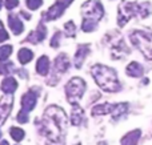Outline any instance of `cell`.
I'll list each match as a JSON object with an SVG mask.
<instances>
[{
    "label": "cell",
    "mask_w": 152,
    "mask_h": 145,
    "mask_svg": "<svg viewBox=\"0 0 152 145\" xmlns=\"http://www.w3.org/2000/svg\"><path fill=\"white\" fill-rule=\"evenodd\" d=\"M37 93L39 91H29L28 93L23 96V100H21V105H23V112H27L28 113L29 111L35 108L36 105V100H37Z\"/></svg>",
    "instance_id": "obj_5"
},
{
    "label": "cell",
    "mask_w": 152,
    "mask_h": 145,
    "mask_svg": "<svg viewBox=\"0 0 152 145\" xmlns=\"http://www.w3.org/2000/svg\"><path fill=\"white\" fill-rule=\"evenodd\" d=\"M91 75L95 77L97 85L105 92H118L121 89V84L118 80L116 72L112 68L96 64L91 68Z\"/></svg>",
    "instance_id": "obj_2"
},
{
    "label": "cell",
    "mask_w": 152,
    "mask_h": 145,
    "mask_svg": "<svg viewBox=\"0 0 152 145\" xmlns=\"http://www.w3.org/2000/svg\"><path fill=\"white\" fill-rule=\"evenodd\" d=\"M36 71H37V73L42 75V76L48 73V71H50V60H48L47 56H43V57H40L39 60H37Z\"/></svg>",
    "instance_id": "obj_7"
},
{
    "label": "cell",
    "mask_w": 152,
    "mask_h": 145,
    "mask_svg": "<svg viewBox=\"0 0 152 145\" xmlns=\"http://www.w3.org/2000/svg\"><path fill=\"white\" fill-rule=\"evenodd\" d=\"M55 68H56V72H59V73H64L69 68V60L67 59L66 55H61L60 57L56 59Z\"/></svg>",
    "instance_id": "obj_8"
},
{
    "label": "cell",
    "mask_w": 152,
    "mask_h": 145,
    "mask_svg": "<svg viewBox=\"0 0 152 145\" xmlns=\"http://www.w3.org/2000/svg\"><path fill=\"white\" fill-rule=\"evenodd\" d=\"M11 136L15 141H20L24 137V130L19 129V128H11Z\"/></svg>",
    "instance_id": "obj_16"
},
{
    "label": "cell",
    "mask_w": 152,
    "mask_h": 145,
    "mask_svg": "<svg viewBox=\"0 0 152 145\" xmlns=\"http://www.w3.org/2000/svg\"><path fill=\"white\" fill-rule=\"evenodd\" d=\"M126 72H127V75L131 77H140L143 75V67L140 65L139 63L134 61V63H131L128 67H127Z\"/></svg>",
    "instance_id": "obj_9"
},
{
    "label": "cell",
    "mask_w": 152,
    "mask_h": 145,
    "mask_svg": "<svg viewBox=\"0 0 152 145\" xmlns=\"http://www.w3.org/2000/svg\"><path fill=\"white\" fill-rule=\"evenodd\" d=\"M32 56H34V53H32L31 51L27 49V48H23V49H20V52H19V60H20L21 64H27L28 61L32 60Z\"/></svg>",
    "instance_id": "obj_15"
},
{
    "label": "cell",
    "mask_w": 152,
    "mask_h": 145,
    "mask_svg": "<svg viewBox=\"0 0 152 145\" xmlns=\"http://www.w3.org/2000/svg\"><path fill=\"white\" fill-rule=\"evenodd\" d=\"M140 136H142V132L139 129L132 130V132H129L128 135H126L121 138V145H137Z\"/></svg>",
    "instance_id": "obj_6"
},
{
    "label": "cell",
    "mask_w": 152,
    "mask_h": 145,
    "mask_svg": "<svg viewBox=\"0 0 152 145\" xmlns=\"http://www.w3.org/2000/svg\"><path fill=\"white\" fill-rule=\"evenodd\" d=\"M12 52V47L11 45H4V47H0V60H5L8 56Z\"/></svg>",
    "instance_id": "obj_17"
},
{
    "label": "cell",
    "mask_w": 152,
    "mask_h": 145,
    "mask_svg": "<svg viewBox=\"0 0 152 145\" xmlns=\"http://www.w3.org/2000/svg\"><path fill=\"white\" fill-rule=\"evenodd\" d=\"M0 136H1V133H0Z\"/></svg>",
    "instance_id": "obj_23"
},
{
    "label": "cell",
    "mask_w": 152,
    "mask_h": 145,
    "mask_svg": "<svg viewBox=\"0 0 152 145\" xmlns=\"http://www.w3.org/2000/svg\"><path fill=\"white\" fill-rule=\"evenodd\" d=\"M11 105H12V100L11 101H1V103H0V123L4 121V119L8 116Z\"/></svg>",
    "instance_id": "obj_13"
},
{
    "label": "cell",
    "mask_w": 152,
    "mask_h": 145,
    "mask_svg": "<svg viewBox=\"0 0 152 145\" xmlns=\"http://www.w3.org/2000/svg\"><path fill=\"white\" fill-rule=\"evenodd\" d=\"M18 3H19V0H7L5 1V4H7V8H13V7H16L18 5Z\"/></svg>",
    "instance_id": "obj_19"
},
{
    "label": "cell",
    "mask_w": 152,
    "mask_h": 145,
    "mask_svg": "<svg viewBox=\"0 0 152 145\" xmlns=\"http://www.w3.org/2000/svg\"><path fill=\"white\" fill-rule=\"evenodd\" d=\"M72 105H74V109L71 113V121L74 125H79L84 119V112L81 108H79L77 104H72Z\"/></svg>",
    "instance_id": "obj_10"
},
{
    "label": "cell",
    "mask_w": 152,
    "mask_h": 145,
    "mask_svg": "<svg viewBox=\"0 0 152 145\" xmlns=\"http://www.w3.org/2000/svg\"><path fill=\"white\" fill-rule=\"evenodd\" d=\"M0 145H8V143H7V141H3V143L0 144Z\"/></svg>",
    "instance_id": "obj_21"
},
{
    "label": "cell",
    "mask_w": 152,
    "mask_h": 145,
    "mask_svg": "<svg viewBox=\"0 0 152 145\" xmlns=\"http://www.w3.org/2000/svg\"><path fill=\"white\" fill-rule=\"evenodd\" d=\"M88 52H89L88 48H83V47L79 48L77 53H76V56H75V67H76V68H80V67H81L84 59H86L84 56H86Z\"/></svg>",
    "instance_id": "obj_14"
},
{
    "label": "cell",
    "mask_w": 152,
    "mask_h": 145,
    "mask_svg": "<svg viewBox=\"0 0 152 145\" xmlns=\"http://www.w3.org/2000/svg\"><path fill=\"white\" fill-rule=\"evenodd\" d=\"M1 88H3V91H4V92L11 93V92H13V91L18 88V83H16L15 79H12V77H8V79H5L4 81H3Z\"/></svg>",
    "instance_id": "obj_12"
},
{
    "label": "cell",
    "mask_w": 152,
    "mask_h": 145,
    "mask_svg": "<svg viewBox=\"0 0 152 145\" xmlns=\"http://www.w3.org/2000/svg\"><path fill=\"white\" fill-rule=\"evenodd\" d=\"M8 21H10V27L15 35H19L23 31V24H21V21L19 20L15 15H11L10 17H8Z\"/></svg>",
    "instance_id": "obj_11"
},
{
    "label": "cell",
    "mask_w": 152,
    "mask_h": 145,
    "mask_svg": "<svg viewBox=\"0 0 152 145\" xmlns=\"http://www.w3.org/2000/svg\"><path fill=\"white\" fill-rule=\"evenodd\" d=\"M86 81L80 77H74L71 79L66 85V93H67V99L68 103L76 104L77 100L83 96L84 91H86Z\"/></svg>",
    "instance_id": "obj_3"
},
{
    "label": "cell",
    "mask_w": 152,
    "mask_h": 145,
    "mask_svg": "<svg viewBox=\"0 0 152 145\" xmlns=\"http://www.w3.org/2000/svg\"><path fill=\"white\" fill-rule=\"evenodd\" d=\"M68 117L61 108L52 105L45 111L44 121H43V132L53 143H63L66 136Z\"/></svg>",
    "instance_id": "obj_1"
},
{
    "label": "cell",
    "mask_w": 152,
    "mask_h": 145,
    "mask_svg": "<svg viewBox=\"0 0 152 145\" xmlns=\"http://www.w3.org/2000/svg\"><path fill=\"white\" fill-rule=\"evenodd\" d=\"M7 39H8V33L3 28H0V41H4Z\"/></svg>",
    "instance_id": "obj_20"
},
{
    "label": "cell",
    "mask_w": 152,
    "mask_h": 145,
    "mask_svg": "<svg viewBox=\"0 0 152 145\" xmlns=\"http://www.w3.org/2000/svg\"><path fill=\"white\" fill-rule=\"evenodd\" d=\"M27 4H28V7L31 8V9H36L37 7H40L42 0H28V1H27Z\"/></svg>",
    "instance_id": "obj_18"
},
{
    "label": "cell",
    "mask_w": 152,
    "mask_h": 145,
    "mask_svg": "<svg viewBox=\"0 0 152 145\" xmlns=\"http://www.w3.org/2000/svg\"><path fill=\"white\" fill-rule=\"evenodd\" d=\"M132 44H135L147 60H152V35L147 36L143 32H135L131 36Z\"/></svg>",
    "instance_id": "obj_4"
},
{
    "label": "cell",
    "mask_w": 152,
    "mask_h": 145,
    "mask_svg": "<svg viewBox=\"0 0 152 145\" xmlns=\"http://www.w3.org/2000/svg\"><path fill=\"white\" fill-rule=\"evenodd\" d=\"M1 4H3V1H1V0H0V8H1Z\"/></svg>",
    "instance_id": "obj_22"
}]
</instances>
